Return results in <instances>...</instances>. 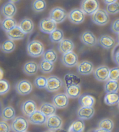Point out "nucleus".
Returning <instances> with one entry per match:
<instances>
[{"instance_id":"nucleus-26","label":"nucleus","mask_w":119,"mask_h":132,"mask_svg":"<svg viewBox=\"0 0 119 132\" xmlns=\"http://www.w3.org/2000/svg\"><path fill=\"white\" fill-rule=\"evenodd\" d=\"M40 111L47 118L55 115L56 112V108L53 104L43 103L40 107Z\"/></svg>"},{"instance_id":"nucleus-47","label":"nucleus","mask_w":119,"mask_h":132,"mask_svg":"<svg viewBox=\"0 0 119 132\" xmlns=\"http://www.w3.org/2000/svg\"><path fill=\"white\" fill-rule=\"evenodd\" d=\"M118 0H102V1H103L104 3L106 5L113 3V2H116Z\"/></svg>"},{"instance_id":"nucleus-46","label":"nucleus","mask_w":119,"mask_h":132,"mask_svg":"<svg viewBox=\"0 0 119 132\" xmlns=\"http://www.w3.org/2000/svg\"><path fill=\"white\" fill-rule=\"evenodd\" d=\"M113 59L115 63L119 66V49L117 50H114L113 53Z\"/></svg>"},{"instance_id":"nucleus-32","label":"nucleus","mask_w":119,"mask_h":132,"mask_svg":"<svg viewBox=\"0 0 119 132\" xmlns=\"http://www.w3.org/2000/svg\"><path fill=\"white\" fill-rule=\"evenodd\" d=\"M119 89V83L118 81L108 79L106 81L104 85V90L106 93L117 92Z\"/></svg>"},{"instance_id":"nucleus-3","label":"nucleus","mask_w":119,"mask_h":132,"mask_svg":"<svg viewBox=\"0 0 119 132\" xmlns=\"http://www.w3.org/2000/svg\"><path fill=\"white\" fill-rule=\"evenodd\" d=\"M91 20L95 24L103 26L109 22L110 18L105 9H99L92 15Z\"/></svg>"},{"instance_id":"nucleus-27","label":"nucleus","mask_w":119,"mask_h":132,"mask_svg":"<svg viewBox=\"0 0 119 132\" xmlns=\"http://www.w3.org/2000/svg\"><path fill=\"white\" fill-rule=\"evenodd\" d=\"M16 111L12 106H7L2 110L1 117L3 121H8L12 120L15 118Z\"/></svg>"},{"instance_id":"nucleus-14","label":"nucleus","mask_w":119,"mask_h":132,"mask_svg":"<svg viewBox=\"0 0 119 132\" xmlns=\"http://www.w3.org/2000/svg\"><path fill=\"white\" fill-rule=\"evenodd\" d=\"M52 103L56 108L63 109L68 107L69 103L68 96L66 93H58L55 95L52 98Z\"/></svg>"},{"instance_id":"nucleus-11","label":"nucleus","mask_w":119,"mask_h":132,"mask_svg":"<svg viewBox=\"0 0 119 132\" xmlns=\"http://www.w3.org/2000/svg\"><path fill=\"white\" fill-rule=\"evenodd\" d=\"M62 125V119L58 115L55 114L48 117L46 122L47 128L52 131H56L61 129Z\"/></svg>"},{"instance_id":"nucleus-49","label":"nucleus","mask_w":119,"mask_h":132,"mask_svg":"<svg viewBox=\"0 0 119 132\" xmlns=\"http://www.w3.org/2000/svg\"><path fill=\"white\" fill-rule=\"evenodd\" d=\"M4 75V72L3 71H2L1 68H0V80L2 79V77H3Z\"/></svg>"},{"instance_id":"nucleus-38","label":"nucleus","mask_w":119,"mask_h":132,"mask_svg":"<svg viewBox=\"0 0 119 132\" xmlns=\"http://www.w3.org/2000/svg\"><path fill=\"white\" fill-rule=\"evenodd\" d=\"M98 127L99 129L111 131L114 128L113 121L111 119L108 118H103L99 122Z\"/></svg>"},{"instance_id":"nucleus-20","label":"nucleus","mask_w":119,"mask_h":132,"mask_svg":"<svg viewBox=\"0 0 119 132\" xmlns=\"http://www.w3.org/2000/svg\"><path fill=\"white\" fill-rule=\"evenodd\" d=\"M28 118L30 123L37 125H42L45 124L47 119V118L40 110H36Z\"/></svg>"},{"instance_id":"nucleus-45","label":"nucleus","mask_w":119,"mask_h":132,"mask_svg":"<svg viewBox=\"0 0 119 132\" xmlns=\"http://www.w3.org/2000/svg\"><path fill=\"white\" fill-rule=\"evenodd\" d=\"M11 127L6 121H0V132H10Z\"/></svg>"},{"instance_id":"nucleus-19","label":"nucleus","mask_w":119,"mask_h":132,"mask_svg":"<svg viewBox=\"0 0 119 132\" xmlns=\"http://www.w3.org/2000/svg\"><path fill=\"white\" fill-rule=\"evenodd\" d=\"M75 49V44L72 40L70 39H63L59 42L58 45V49L59 52L65 54L72 52Z\"/></svg>"},{"instance_id":"nucleus-42","label":"nucleus","mask_w":119,"mask_h":132,"mask_svg":"<svg viewBox=\"0 0 119 132\" xmlns=\"http://www.w3.org/2000/svg\"><path fill=\"white\" fill-rule=\"evenodd\" d=\"M10 89V84L6 79L0 80V96L6 94Z\"/></svg>"},{"instance_id":"nucleus-13","label":"nucleus","mask_w":119,"mask_h":132,"mask_svg":"<svg viewBox=\"0 0 119 132\" xmlns=\"http://www.w3.org/2000/svg\"><path fill=\"white\" fill-rule=\"evenodd\" d=\"M80 39L83 44L89 47L94 46L98 43V39L94 33L88 30L81 33Z\"/></svg>"},{"instance_id":"nucleus-44","label":"nucleus","mask_w":119,"mask_h":132,"mask_svg":"<svg viewBox=\"0 0 119 132\" xmlns=\"http://www.w3.org/2000/svg\"><path fill=\"white\" fill-rule=\"evenodd\" d=\"M110 29L111 31L115 34H119V18L116 19L111 22Z\"/></svg>"},{"instance_id":"nucleus-34","label":"nucleus","mask_w":119,"mask_h":132,"mask_svg":"<svg viewBox=\"0 0 119 132\" xmlns=\"http://www.w3.org/2000/svg\"><path fill=\"white\" fill-rule=\"evenodd\" d=\"M64 81L66 84V86L79 85L81 79L77 75L73 74H67L64 77Z\"/></svg>"},{"instance_id":"nucleus-12","label":"nucleus","mask_w":119,"mask_h":132,"mask_svg":"<svg viewBox=\"0 0 119 132\" xmlns=\"http://www.w3.org/2000/svg\"><path fill=\"white\" fill-rule=\"evenodd\" d=\"M109 71L110 68L107 65H100L94 70V77L99 82H106L109 79Z\"/></svg>"},{"instance_id":"nucleus-31","label":"nucleus","mask_w":119,"mask_h":132,"mask_svg":"<svg viewBox=\"0 0 119 132\" xmlns=\"http://www.w3.org/2000/svg\"><path fill=\"white\" fill-rule=\"evenodd\" d=\"M85 129V123L83 120L78 119L74 121L69 128L67 132H83Z\"/></svg>"},{"instance_id":"nucleus-36","label":"nucleus","mask_w":119,"mask_h":132,"mask_svg":"<svg viewBox=\"0 0 119 132\" xmlns=\"http://www.w3.org/2000/svg\"><path fill=\"white\" fill-rule=\"evenodd\" d=\"M16 45L13 41L7 39L2 42L1 45V49L2 52L5 53H10L15 50Z\"/></svg>"},{"instance_id":"nucleus-29","label":"nucleus","mask_w":119,"mask_h":132,"mask_svg":"<svg viewBox=\"0 0 119 132\" xmlns=\"http://www.w3.org/2000/svg\"><path fill=\"white\" fill-rule=\"evenodd\" d=\"M18 25L17 22L13 18H6L2 21L1 27L5 32H8Z\"/></svg>"},{"instance_id":"nucleus-16","label":"nucleus","mask_w":119,"mask_h":132,"mask_svg":"<svg viewBox=\"0 0 119 132\" xmlns=\"http://www.w3.org/2000/svg\"><path fill=\"white\" fill-rule=\"evenodd\" d=\"M98 44L102 48L109 50L115 46L116 41L110 35L103 34L99 37L98 39Z\"/></svg>"},{"instance_id":"nucleus-50","label":"nucleus","mask_w":119,"mask_h":132,"mask_svg":"<svg viewBox=\"0 0 119 132\" xmlns=\"http://www.w3.org/2000/svg\"><path fill=\"white\" fill-rule=\"evenodd\" d=\"M20 0H9V2H12V3L15 4V3H18V2H19Z\"/></svg>"},{"instance_id":"nucleus-54","label":"nucleus","mask_w":119,"mask_h":132,"mask_svg":"<svg viewBox=\"0 0 119 132\" xmlns=\"http://www.w3.org/2000/svg\"><path fill=\"white\" fill-rule=\"evenodd\" d=\"M117 107H118V108L119 109V101L118 102V103L117 104Z\"/></svg>"},{"instance_id":"nucleus-51","label":"nucleus","mask_w":119,"mask_h":132,"mask_svg":"<svg viewBox=\"0 0 119 132\" xmlns=\"http://www.w3.org/2000/svg\"><path fill=\"white\" fill-rule=\"evenodd\" d=\"M56 132H67V131H66L63 130H62V129H59V130H56Z\"/></svg>"},{"instance_id":"nucleus-28","label":"nucleus","mask_w":119,"mask_h":132,"mask_svg":"<svg viewBox=\"0 0 119 132\" xmlns=\"http://www.w3.org/2000/svg\"><path fill=\"white\" fill-rule=\"evenodd\" d=\"M81 91V89L79 85L66 86L65 93L68 97L71 98H78L80 96Z\"/></svg>"},{"instance_id":"nucleus-5","label":"nucleus","mask_w":119,"mask_h":132,"mask_svg":"<svg viewBox=\"0 0 119 132\" xmlns=\"http://www.w3.org/2000/svg\"><path fill=\"white\" fill-rule=\"evenodd\" d=\"M63 85V82L60 78L55 75H51L47 78L46 90L49 92H55L60 90Z\"/></svg>"},{"instance_id":"nucleus-23","label":"nucleus","mask_w":119,"mask_h":132,"mask_svg":"<svg viewBox=\"0 0 119 132\" xmlns=\"http://www.w3.org/2000/svg\"><path fill=\"white\" fill-rule=\"evenodd\" d=\"M6 35L8 39L12 40V41L23 39L26 36V34L22 32L18 25L10 31L6 32Z\"/></svg>"},{"instance_id":"nucleus-43","label":"nucleus","mask_w":119,"mask_h":132,"mask_svg":"<svg viewBox=\"0 0 119 132\" xmlns=\"http://www.w3.org/2000/svg\"><path fill=\"white\" fill-rule=\"evenodd\" d=\"M109 79L115 81H119V67H113L110 69Z\"/></svg>"},{"instance_id":"nucleus-53","label":"nucleus","mask_w":119,"mask_h":132,"mask_svg":"<svg viewBox=\"0 0 119 132\" xmlns=\"http://www.w3.org/2000/svg\"><path fill=\"white\" fill-rule=\"evenodd\" d=\"M44 132H55L54 131H52V130H47V131H44Z\"/></svg>"},{"instance_id":"nucleus-22","label":"nucleus","mask_w":119,"mask_h":132,"mask_svg":"<svg viewBox=\"0 0 119 132\" xmlns=\"http://www.w3.org/2000/svg\"><path fill=\"white\" fill-rule=\"evenodd\" d=\"M18 26L22 32L26 35L33 32L34 28V24L33 20L28 18H25L21 20Z\"/></svg>"},{"instance_id":"nucleus-4","label":"nucleus","mask_w":119,"mask_h":132,"mask_svg":"<svg viewBox=\"0 0 119 132\" xmlns=\"http://www.w3.org/2000/svg\"><path fill=\"white\" fill-rule=\"evenodd\" d=\"M10 127L13 132H25L28 129V122L25 117L19 116L13 119Z\"/></svg>"},{"instance_id":"nucleus-55","label":"nucleus","mask_w":119,"mask_h":132,"mask_svg":"<svg viewBox=\"0 0 119 132\" xmlns=\"http://www.w3.org/2000/svg\"><path fill=\"white\" fill-rule=\"evenodd\" d=\"M0 22H1V16H0Z\"/></svg>"},{"instance_id":"nucleus-10","label":"nucleus","mask_w":119,"mask_h":132,"mask_svg":"<svg viewBox=\"0 0 119 132\" xmlns=\"http://www.w3.org/2000/svg\"><path fill=\"white\" fill-rule=\"evenodd\" d=\"M56 23L49 18H46L41 20L39 25V30L45 34H49L54 31L56 29Z\"/></svg>"},{"instance_id":"nucleus-6","label":"nucleus","mask_w":119,"mask_h":132,"mask_svg":"<svg viewBox=\"0 0 119 132\" xmlns=\"http://www.w3.org/2000/svg\"><path fill=\"white\" fill-rule=\"evenodd\" d=\"M67 17V12L61 7H55L50 11L49 13V18L56 24L62 23Z\"/></svg>"},{"instance_id":"nucleus-9","label":"nucleus","mask_w":119,"mask_h":132,"mask_svg":"<svg viewBox=\"0 0 119 132\" xmlns=\"http://www.w3.org/2000/svg\"><path fill=\"white\" fill-rule=\"evenodd\" d=\"M68 18L73 24H80L85 20V14L80 8H75L68 13Z\"/></svg>"},{"instance_id":"nucleus-33","label":"nucleus","mask_w":119,"mask_h":132,"mask_svg":"<svg viewBox=\"0 0 119 132\" xmlns=\"http://www.w3.org/2000/svg\"><path fill=\"white\" fill-rule=\"evenodd\" d=\"M54 68V63L48 62L42 59L39 64V69L40 71L44 74H49L53 71Z\"/></svg>"},{"instance_id":"nucleus-24","label":"nucleus","mask_w":119,"mask_h":132,"mask_svg":"<svg viewBox=\"0 0 119 132\" xmlns=\"http://www.w3.org/2000/svg\"><path fill=\"white\" fill-rule=\"evenodd\" d=\"M39 70V64L34 61L26 63L23 67V71L28 76H32L37 74Z\"/></svg>"},{"instance_id":"nucleus-25","label":"nucleus","mask_w":119,"mask_h":132,"mask_svg":"<svg viewBox=\"0 0 119 132\" xmlns=\"http://www.w3.org/2000/svg\"><path fill=\"white\" fill-rule=\"evenodd\" d=\"M78 103L81 107H93L95 102V98L88 94H83L78 97Z\"/></svg>"},{"instance_id":"nucleus-21","label":"nucleus","mask_w":119,"mask_h":132,"mask_svg":"<svg viewBox=\"0 0 119 132\" xmlns=\"http://www.w3.org/2000/svg\"><path fill=\"white\" fill-rule=\"evenodd\" d=\"M95 114V110L93 107H81L77 112L78 118L81 120H88L92 118Z\"/></svg>"},{"instance_id":"nucleus-8","label":"nucleus","mask_w":119,"mask_h":132,"mask_svg":"<svg viewBox=\"0 0 119 132\" xmlns=\"http://www.w3.org/2000/svg\"><path fill=\"white\" fill-rule=\"evenodd\" d=\"M15 90L21 96L28 95L32 92L33 85L31 82L26 79L19 81L15 85Z\"/></svg>"},{"instance_id":"nucleus-52","label":"nucleus","mask_w":119,"mask_h":132,"mask_svg":"<svg viewBox=\"0 0 119 132\" xmlns=\"http://www.w3.org/2000/svg\"><path fill=\"white\" fill-rule=\"evenodd\" d=\"M117 42L118 43V45H119V34H118L117 36Z\"/></svg>"},{"instance_id":"nucleus-40","label":"nucleus","mask_w":119,"mask_h":132,"mask_svg":"<svg viewBox=\"0 0 119 132\" xmlns=\"http://www.w3.org/2000/svg\"><path fill=\"white\" fill-rule=\"evenodd\" d=\"M106 11L109 15H116L119 13V2L116 1L108 4L106 7Z\"/></svg>"},{"instance_id":"nucleus-35","label":"nucleus","mask_w":119,"mask_h":132,"mask_svg":"<svg viewBox=\"0 0 119 132\" xmlns=\"http://www.w3.org/2000/svg\"><path fill=\"white\" fill-rule=\"evenodd\" d=\"M49 38L53 43H59L64 39V33L62 30L56 29L49 34Z\"/></svg>"},{"instance_id":"nucleus-1","label":"nucleus","mask_w":119,"mask_h":132,"mask_svg":"<svg viewBox=\"0 0 119 132\" xmlns=\"http://www.w3.org/2000/svg\"><path fill=\"white\" fill-rule=\"evenodd\" d=\"M27 53L32 57H39L43 55L45 48L43 44L38 40H33L28 42L26 47Z\"/></svg>"},{"instance_id":"nucleus-39","label":"nucleus","mask_w":119,"mask_h":132,"mask_svg":"<svg viewBox=\"0 0 119 132\" xmlns=\"http://www.w3.org/2000/svg\"><path fill=\"white\" fill-rule=\"evenodd\" d=\"M32 7L35 12H41L46 8V2L45 0H34L32 4Z\"/></svg>"},{"instance_id":"nucleus-17","label":"nucleus","mask_w":119,"mask_h":132,"mask_svg":"<svg viewBox=\"0 0 119 132\" xmlns=\"http://www.w3.org/2000/svg\"><path fill=\"white\" fill-rule=\"evenodd\" d=\"M21 110L24 115L30 117L37 110L36 103L32 100H26L21 105Z\"/></svg>"},{"instance_id":"nucleus-56","label":"nucleus","mask_w":119,"mask_h":132,"mask_svg":"<svg viewBox=\"0 0 119 132\" xmlns=\"http://www.w3.org/2000/svg\"><path fill=\"white\" fill-rule=\"evenodd\" d=\"M25 132H29V131H25Z\"/></svg>"},{"instance_id":"nucleus-18","label":"nucleus","mask_w":119,"mask_h":132,"mask_svg":"<svg viewBox=\"0 0 119 132\" xmlns=\"http://www.w3.org/2000/svg\"><path fill=\"white\" fill-rule=\"evenodd\" d=\"M17 12V8L15 4L7 2L3 4L1 8V12L5 18H13Z\"/></svg>"},{"instance_id":"nucleus-7","label":"nucleus","mask_w":119,"mask_h":132,"mask_svg":"<svg viewBox=\"0 0 119 132\" xmlns=\"http://www.w3.org/2000/svg\"><path fill=\"white\" fill-rule=\"evenodd\" d=\"M61 62L66 67H74L78 63V56L73 51L63 54L61 57Z\"/></svg>"},{"instance_id":"nucleus-41","label":"nucleus","mask_w":119,"mask_h":132,"mask_svg":"<svg viewBox=\"0 0 119 132\" xmlns=\"http://www.w3.org/2000/svg\"><path fill=\"white\" fill-rule=\"evenodd\" d=\"M34 86L38 89H45L47 85V78L44 76H39L34 79Z\"/></svg>"},{"instance_id":"nucleus-2","label":"nucleus","mask_w":119,"mask_h":132,"mask_svg":"<svg viewBox=\"0 0 119 132\" xmlns=\"http://www.w3.org/2000/svg\"><path fill=\"white\" fill-rule=\"evenodd\" d=\"M98 0H81L80 3V9L85 15H92L99 9Z\"/></svg>"},{"instance_id":"nucleus-30","label":"nucleus","mask_w":119,"mask_h":132,"mask_svg":"<svg viewBox=\"0 0 119 132\" xmlns=\"http://www.w3.org/2000/svg\"><path fill=\"white\" fill-rule=\"evenodd\" d=\"M119 101V93L118 92L106 93L104 97V102L106 105L113 106L116 105Z\"/></svg>"},{"instance_id":"nucleus-48","label":"nucleus","mask_w":119,"mask_h":132,"mask_svg":"<svg viewBox=\"0 0 119 132\" xmlns=\"http://www.w3.org/2000/svg\"><path fill=\"white\" fill-rule=\"evenodd\" d=\"M94 132H111L110 131H108V130H104V129H99L98 128L97 129H95Z\"/></svg>"},{"instance_id":"nucleus-37","label":"nucleus","mask_w":119,"mask_h":132,"mask_svg":"<svg viewBox=\"0 0 119 132\" xmlns=\"http://www.w3.org/2000/svg\"><path fill=\"white\" fill-rule=\"evenodd\" d=\"M42 56V59L47 60L48 62L52 63H55L58 59V55H57L55 51L52 49H48L46 52H44Z\"/></svg>"},{"instance_id":"nucleus-15","label":"nucleus","mask_w":119,"mask_h":132,"mask_svg":"<svg viewBox=\"0 0 119 132\" xmlns=\"http://www.w3.org/2000/svg\"><path fill=\"white\" fill-rule=\"evenodd\" d=\"M76 69L78 74L81 75H88L93 72L94 66L92 62L84 60L78 63Z\"/></svg>"}]
</instances>
